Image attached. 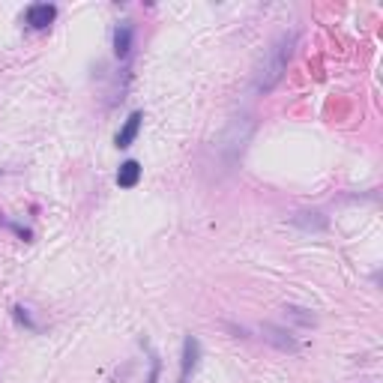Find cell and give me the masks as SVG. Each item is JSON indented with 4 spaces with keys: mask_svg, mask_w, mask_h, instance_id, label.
Segmentation results:
<instances>
[{
    "mask_svg": "<svg viewBox=\"0 0 383 383\" xmlns=\"http://www.w3.org/2000/svg\"><path fill=\"white\" fill-rule=\"evenodd\" d=\"M293 42H297V33H282V37L267 48V54L260 57V63L255 69V90L258 93H269L284 78L287 60L293 54Z\"/></svg>",
    "mask_w": 383,
    "mask_h": 383,
    "instance_id": "6da1fadb",
    "label": "cell"
},
{
    "mask_svg": "<svg viewBox=\"0 0 383 383\" xmlns=\"http://www.w3.org/2000/svg\"><path fill=\"white\" fill-rule=\"evenodd\" d=\"M198 362H201V342L198 335L183 338V360H180V383H189V377L195 374Z\"/></svg>",
    "mask_w": 383,
    "mask_h": 383,
    "instance_id": "7a4b0ae2",
    "label": "cell"
},
{
    "mask_svg": "<svg viewBox=\"0 0 383 383\" xmlns=\"http://www.w3.org/2000/svg\"><path fill=\"white\" fill-rule=\"evenodd\" d=\"M57 19V6L54 3H30L28 12H24V21H28V28L33 30H48L51 24Z\"/></svg>",
    "mask_w": 383,
    "mask_h": 383,
    "instance_id": "3957f363",
    "label": "cell"
},
{
    "mask_svg": "<svg viewBox=\"0 0 383 383\" xmlns=\"http://www.w3.org/2000/svg\"><path fill=\"white\" fill-rule=\"evenodd\" d=\"M141 123H144V111H132V114L126 117L123 129L117 132L114 138V147H120V150H126V147H132V141L138 138V132H141Z\"/></svg>",
    "mask_w": 383,
    "mask_h": 383,
    "instance_id": "277c9868",
    "label": "cell"
},
{
    "mask_svg": "<svg viewBox=\"0 0 383 383\" xmlns=\"http://www.w3.org/2000/svg\"><path fill=\"white\" fill-rule=\"evenodd\" d=\"M132 42H135V28L132 21H120L114 28V54L117 60H126L129 51H132Z\"/></svg>",
    "mask_w": 383,
    "mask_h": 383,
    "instance_id": "5b68a950",
    "label": "cell"
},
{
    "mask_svg": "<svg viewBox=\"0 0 383 383\" xmlns=\"http://www.w3.org/2000/svg\"><path fill=\"white\" fill-rule=\"evenodd\" d=\"M138 180H141V165H138L135 159H126L117 171V186L120 189H135Z\"/></svg>",
    "mask_w": 383,
    "mask_h": 383,
    "instance_id": "8992f818",
    "label": "cell"
},
{
    "mask_svg": "<svg viewBox=\"0 0 383 383\" xmlns=\"http://www.w3.org/2000/svg\"><path fill=\"white\" fill-rule=\"evenodd\" d=\"M264 338H267V342H273L276 347H282V351H297V342H293V338H284L287 333H284V329H276L273 324H264Z\"/></svg>",
    "mask_w": 383,
    "mask_h": 383,
    "instance_id": "52a82bcc",
    "label": "cell"
},
{
    "mask_svg": "<svg viewBox=\"0 0 383 383\" xmlns=\"http://www.w3.org/2000/svg\"><path fill=\"white\" fill-rule=\"evenodd\" d=\"M12 311H15V320H19V324H24V327H28V329H37V324H33V320H30V315H28V309L15 306Z\"/></svg>",
    "mask_w": 383,
    "mask_h": 383,
    "instance_id": "ba28073f",
    "label": "cell"
}]
</instances>
